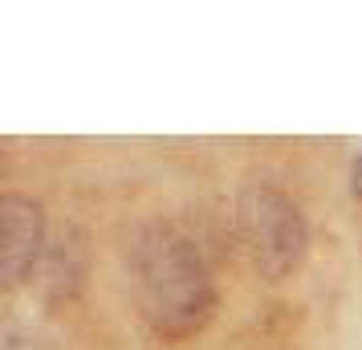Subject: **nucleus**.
Listing matches in <instances>:
<instances>
[{
	"instance_id": "obj_1",
	"label": "nucleus",
	"mask_w": 362,
	"mask_h": 350,
	"mask_svg": "<svg viewBox=\"0 0 362 350\" xmlns=\"http://www.w3.org/2000/svg\"><path fill=\"white\" fill-rule=\"evenodd\" d=\"M139 310L163 334H187L212 310V281L196 245L171 224H139L127 245Z\"/></svg>"
},
{
	"instance_id": "obj_2",
	"label": "nucleus",
	"mask_w": 362,
	"mask_h": 350,
	"mask_svg": "<svg viewBox=\"0 0 362 350\" xmlns=\"http://www.w3.org/2000/svg\"><path fill=\"white\" fill-rule=\"evenodd\" d=\"M236 224L245 236L252 265L264 281H281L289 277L310 245L305 220L297 212L293 200H285L273 187H245L236 200Z\"/></svg>"
},
{
	"instance_id": "obj_3",
	"label": "nucleus",
	"mask_w": 362,
	"mask_h": 350,
	"mask_svg": "<svg viewBox=\"0 0 362 350\" xmlns=\"http://www.w3.org/2000/svg\"><path fill=\"white\" fill-rule=\"evenodd\" d=\"M45 252V220L29 196L4 192L0 196V277L4 285H17L29 277Z\"/></svg>"
},
{
	"instance_id": "obj_4",
	"label": "nucleus",
	"mask_w": 362,
	"mask_h": 350,
	"mask_svg": "<svg viewBox=\"0 0 362 350\" xmlns=\"http://www.w3.org/2000/svg\"><path fill=\"white\" fill-rule=\"evenodd\" d=\"M82 236L78 233H62L53 245H45L41 252V261H37V285L49 293V298H69V293H78V285H82Z\"/></svg>"
},
{
	"instance_id": "obj_5",
	"label": "nucleus",
	"mask_w": 362,
	"mask_h": 350,
	"mask_svg": "<svg viewBox=\"0 0 362 350\" xmlns=\"http://www.w3.org/2000/svg\"><path fill=\"white\" fill-rule=\"evenodd\" d=\"M0 350H45V346H41L37 338H25V334H13V330H8V334H4V346H0Z\"/></svg>"
},
{
	"instance_id": "obj_6",
	"label": "nucleus",
	"mask_w": 362,
	"mask_h": 350,
	"mask_svg": "<svg viewBox=\"0 0 362 350\" xmlns=\"http://www.w3.org/2000/svg\"><path fill=\"white\" fill-rule=\"evenodd\" d=\"M350 175H354V180H350V192L362 200V155H358V163H354V171H350Z\"/></svg>"
}]
</instances>
